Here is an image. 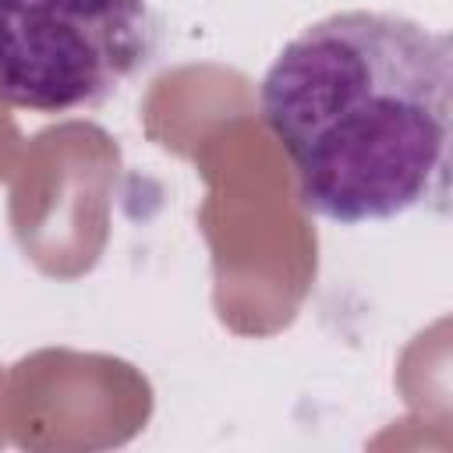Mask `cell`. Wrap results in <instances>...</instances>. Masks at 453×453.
Masks as SVG:
<instances>
[{
    "instance_id": "6da1fadb",
    "label": "cell",
    "mask_w": 453,
    "mask_h": 453,
    "mask_svg": "<svg viewBox=\"0 0 453 453\" xmlns=\"http://www.w3.org/2000/svg\"><path fill=\"white\" fill-rule=\"evenodd\" d=\"M297 198L333 223L446 212L453 131L449 35L393 11H336L301 28L258 88Z\"/></svg>"
},
{
    "instance_id": "7a4b0ae2",
    "label": "cell",
    "mask_w": 453,
    "mask_h": 453,
    "mask_svg": "<svg viewBox=\"0 0 453 453\" xmlns=\"http://www.w3.org/2000/svg\"><path fill=\"white\" fill-rule=\"evenodd\" d=\"M159 50L145 0H0V103L71 113L106 103Z\"/></svg>"
}]
</instances>
